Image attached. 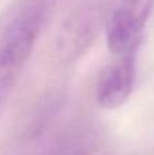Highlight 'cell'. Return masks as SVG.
Masks as SVG:
<instances>
[{
	"label": "cell",
	"mask_w": 154,
	"mask_h": 155,
	"mask_svg": "<svg viewBox=\"0 0 154 155\" xmlns=\"http://www.w3.org/2000/svg\"><path fill=\"white\" fill-rule=\"evenodd\" d=\"M46 11L48 0H16L0 15V110L32 54Z\"/></svg>",
	"instance_id": "obj_1"
},
{
	"label": "cell",
	"mask_w": 154,
	"mask_h": 155,
	"mask_svg": "<svg viewBox=\"0 0 154 155\" xmlns=\"http://www.w3.org/2000/svg\"><path fill=\"white\" fill-rule=\"evenodd\" d=\"M154 0H119L106 26L108 48L116 57L136 54Z\"/></svg>",
	"instance_id": "obj_2"
},
{
	"label": "cell",
	"mask_w": 154,
	"mask_h": 155,
	"mask_svg": "<svg viewBox=\"0 0 154 155\" xmlns=\"http://www.w3.org/2000/svg\"><path fill=\"white\" fill-rule=\"evenodd\" d=\"M136 54L116 57L101 72L95 88V99L105 109H117L128 101L135 83Z\"/></svg>",
	"instance_id": "obj_3"
},
{
	"label": "cell",
	"mask_w": 154,
	"mask_h": 155,
	"mask_svg": "<svg viewBox=\"0 0 154 155\" xmlns=\"http://www.w3.org/2000/svg\"><path fill=\"white\" fill-rule=\"evenodd\" d=\"M41 155H92V146L81 135L72 134L55 142Z\"/></svg>",
	"instance_id": "obj_4"
}]
</instances>
